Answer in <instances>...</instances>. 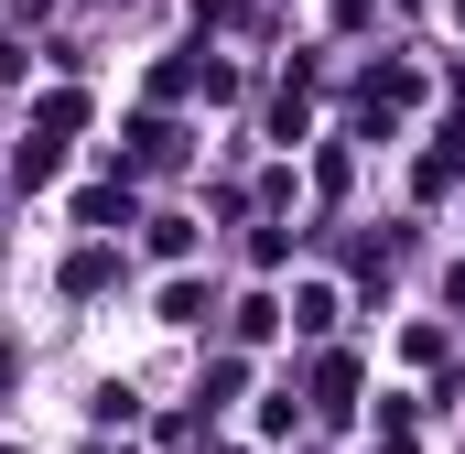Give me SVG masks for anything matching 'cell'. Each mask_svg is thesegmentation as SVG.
Masks as SVG:
<instances>
[{"label":"cell","mask_w":465,"mask_h":454,"mask_svg":"<svg viewBox=\"0 0 465 454\" xmlns=\"http://www.w3.org/2000/svg\"><path fill=\"white\" fill-rule=\"evenodd\" d=\"M0 76H22V54H11V44H0Z\"/></svg>","instance_id":"obj_1"}]
</instances>
